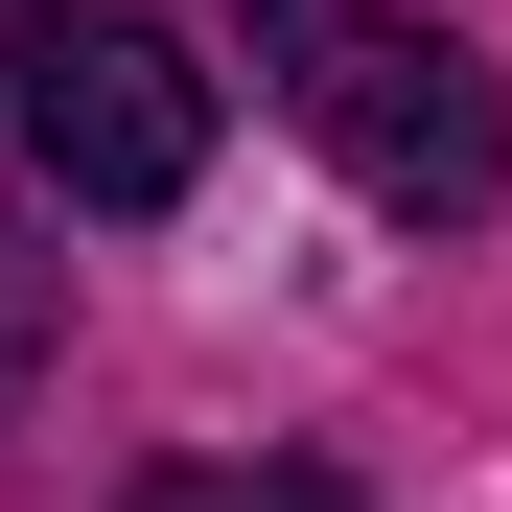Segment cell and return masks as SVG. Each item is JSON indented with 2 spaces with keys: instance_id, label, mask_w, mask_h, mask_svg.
I'll return each instance as SVG.
<instances>
[{
  "instance_id": "obj_1",
  "label": "cell",
  "mask_w": 512,
  "mask_h": 512,
  "mask_svg": "<svg viewBox=\"0 0 512 512\" xmlns=\"http://www.w3.org/2000/svg\"><path fill=\"white\" fill-rule=\"evenodd\" d=\"M280 94H303V140L350 163L396 233H466V210L512 187V94H489L466 24H373V0H326V24H280Z\"/></svg>"
},
{
  "instance_id": "obj_2",
  "label": "cell",
  "mask_w": 512,
  "mask_h": 512,
  "mask_svg": "<svg viewBox=\"0 0 512 512\" xmlns=\"http://www.w3.org/2000/svg\"><path fill=\"white\" fill-rule=\"evenodd\" d=\"M0 117L70 210H187L210 187V70L117 0H0Z\"/></svg>"
},
{
  "instance_id": "obj_3",
  "label": "cell",
  "mask_w": 512,
  "mask_h": 512,
  "mask_svg": "<svg viewBox=\"0 0 512 512\" xmlns=\"http://www.w3.org/2000/svg\"><path fill=\"white\" fill-rule=\"evenodd\" d=\"M140 512H350V466H163Z\"/></svg>"
},
{
  "instance_id": "obj_4",
  "label": "cell",
  "mask_w": 512,
  "mask_h": 512,
  "mask_svg": "<svg viewBox=\"0 0 512 512\" xmlns=\"http://www.w3.org/2000/svg\"><path fill=\"white\" fill-rule=\"evenodd\" d=\"M24 373H47V256L0 233V419H24Z\"/></svg>"
}]
</instances>
